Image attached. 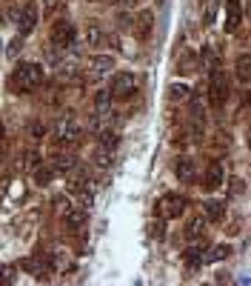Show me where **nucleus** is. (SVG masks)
I'll return each instance as SVG.
<instances>
[{
    "mask_svg": "<svg viewBox=\"0 0 251 286\" xmlns=\"http://www.w3.org/2000/svg\"><path fill=\"white\" fill-rule=\"evenodd\" d=\"M94 163L103 169H109L112 163H114V149H106V146H100V149L94 152Z\"/></svg>",
    "mask_w": 251,
    "mask_h": 286,
    "instance_id": "dca6fc26",
    "label": "nucleus"
},
{
    "mask_svg": "<svg viewBox=\"0 0 251 286\" xmlns=\"http://www.w3.org/2000/svg\"><path fill=\"white\" fill-rule=\"evenodd\" d=\"M71 169H74V157L71 155H54L51 172H71Z\"/></svg>",
    "mask_w": 251,
    "mask_h": 286,
    "instance_id": "2eb2a0df",
    "label": "nucleus"
},
{
    "mask_svg": "<svg viewBox=\"0 0 251 286\" xmlns=\"http://www.w3.org/2000/svg\"><path fill=\"white\" fill-rule=\"evenodd\" d=\"M237 78H240L243 83H249V54H243V57L237 60Z\"/></svg>",
    "mask_w": 251,
    "mask_h": 286,
    "instance_id": "393cba45",
    "label": "nucleus"
},
{
    "mask_svg": "<svg viewBox=\"0 0 251 286\" xmlns=\"http://www.w3.org/2000/svg\"><path fill=\"white\" fill-rule=\"evenodd\" d=\"M146 229H149V235L154 237V240H160V237H163V223H160V220H151Z\"/></svg>",
    "mask_w": 251,
    "mask_h": 286,
    "instance_id": "c756f323",
    "label": "nucleus"
},
{
    "mask_svg": "<svg viewBox=\"0 0 251 286\" xmlns=\"http://www.w3.org/2000/svg\"><path fill=\"white\" fill-rule=\"evenodd\" d=\"M0 135H3V126H0Z\"/></svg>",
    "mask_w": 251,
    "mask_h": 286,
    "instance_id": "f704fd0d",
    "label": "nucleus"
},
{
    "mask_svg": "<svg viewBox=\"0 0 251 286\" xmlns=\"http://www.w3.org/2000/svg\"><path fill=\"white\" fill-rule=\"evenodd\" d=\"M220 181H223V166L220 163H211L208 166V175H205V186L214 189V186H220Z\"/></svg>",
    "mask_w": 251,
    "mask_h": 286,
    "instance_id": "f3484780",
    "label": "nucleus"
},
{
    "mask_svg": "<svg viewBox=\"0 0 251 286\" xmlns=\"http://www.w3.org/2000/svg\"><path fill=\"white\" fill-rule=\"evenodd\" d=\"M134 83H137V78H134L132 72H120L114 75V80H112V98H132L134 95Z\"/></svg>",
    "mask_w": 251,
    "mask_h": 286,
    "instance_id": "20e7f679",
    "label": "nucleus"
},
{
    "mask_svg": "<svg viewBox=\"0 0 251 286\" xmlns=\"http://www.w3.org/2000/svg\"><path fill=\"white\" fill-rule=\"evenodd\" d=\"M37 83H43V66L40 63H20L12 75V80H9V86L17 92H29Z\"/></svg>",
    "mask_w": 251,
    "mask_h": 286,
    "instance_id": "f257e3e1",
    "label": "nucleus"
},
{
    "mask_svg": "<svg viewBox=\"0 0 251 286\" xmlns=\"http://www.w3.org/2000/svg\"><path fill=\"white\" fill-rule=\"evenodd\" d=\"M205 215L211 220H220L223 218V203L220 201H205Z\"/></svg>",
    "mask_w": 251,
    "mask_h": 286,
    "instance_id": "4be33fe9",
    "label": "nucleus"
},
{
    "mask_svg": "<svg viewBox=\"0 0 251 286\" xmlns=\"http://www.w3.org/2000/svg\"><path fill=\"white\" fill-rule=\"evenodd\" d=\"M112 92H97L94 98V109H97V118H112Z\"/></svg>",
    "mask_w": 251,
    "mask_h": 286,
    "instance_id": "f8f14e48",
    "label": "nucleus"
},
{
    "mask_svg": "<svg viewBox=\"0 0 251 286\" xmlns=\"http://www.w3.org/2000/svg\"><path fill=\"white\" fill-rule=\"evenodd\" d=\"M112 69H114V57H112V54H94V57L89 60V72H91L94 78L109 75Z\"/></svg>",
    "mask_w": 251,
    "mask_h": 286,
    "instance_id": "0eeeda50",
    "label": "nucleus"
},
{
    "mask_svg": "<svg viewBox=\"0 0 251 286\" xmlns=\"http://www.w3.org/2000/svg\"><path fill=\"white\" fill-rule=\"evenodd\" d=\"M106 43H109V46H114V49H120V37H117V34H106Z\"/></svg>",
    "mask_w": 251,
    "mask_h": 286,
    "instance_id": "473e14b6",
    "label": "nucleus"
},
{
    "mask_svg": "<svg viewBox=\"0 0 251 286\" xmlns=\"http://www.w3.org/2000/svg\"><path fill=\"white\" fill-rule=\"evenodd\" d=\"M20 46H23L20 40H12V43H9V49H6V54H9V57H12V54H17V52H20Z\"/></svg>",
    "mask_w": 251,
    "mask_h": 286,
    "instance_id": "2f4dec72",
    "label": "nucleus"
},
{
    "mask_svg": "<svg viewBox=\"0 0 251 286\" xmlns=\"http://www.w3.org/2000/svg\"><path fill=\"white\" fill-rule=\"evenodd\" d=\"M49 181H51V169H46V166H40V163H37V166H34V183L46 186Z\"/></svg>",
    "mask_w": 251,
    "mask_h": 286,
    "instance_id": "412c9836",
    "label": "nucleus"
},
{
    "mask_svg": "<svg viewBox=\"0 0 251 286\" xmlns=\"http://www.w3.org/2000/svg\"><path fill=\"white\" fill-rule=\"evenodd\" d=\"M100 146H106V149H117V132H100Z\"/></svg>",
    "mask_w": 251,
    "mask_h": 286,
    "instance_id": "cd10ccee",
    "label": "nucleus"
},
{
    "mask_svg": "<svg viewBox=\"0 0 251 286\" xmlns=\"http://www.w3.org/2000/svg\"><path fill=\"white\" fill-rule=\"evenodd\" d=\"M157 212H163L166 218H180L185 212V198L183 195H166L157 206Z\"/></svg>",
    "mask_w": 251,
    "mask_h": 286,
    "instance_id": "423d86ee",
    "label": "nucleus"
},
{
    "mask_svg": "<svg viewBox=\"0 0 251 286\" xmlns=\"http://www.w3.org/2000/svg\"><path fill=\"white\" fill-rule=\"evenodd\" d=\"M177 178L183 181V183H191L194 181V160H188V157H183V160H177Z\"/></svg>",
    "mask_w": 251,
    "mask_h": 286,
    "instance_id": "4468645a",
    "label": "nucleus"
},
{
    "mask_svg": "<svg viewBox=\"0 0 251 286\" xmlns=\"http://www.w3.org/2000/svg\"><path fill=\"white\" fill-rule=\"evenodd\" d=\"M226 6H228L226 32H237V26H240V20H243V6H240V0H226Z\"/></svg>",
    "mask_w": 251,
    "mask_h": 286,
    "instance_id": "1a4fd4ad",
    "label": "nucleus"
},
{
    "mask_svg": "<svg viewBox=\"0 0 251 286\" xmlns=\"http://www.w3.org/2000/svg\"><path fill=\"white\" fill-rule=\"evenodd\" d=\"M185 95H188V89H185L183 83H171V86H168V101L177 103V101H183Z\"/></svg>",
    "mask_w": 251,
    "mask_h": 286,
    "instance_id": "5701e85b",
    "label": "nucleus"
},
{
    "mask_svg": "<svg viewBox=\"0 0 251 286\" xmlns=\"http://www.w3.org/2000/svg\"><path fill=\"white\" fill-rule=\"evenodd\" d=\"M208 95H211V103L223 106L226 98H228V83H226V75L223 72H211V80H208Z\"/></svg>",
    "mask_w": 251,
    "mask_h": 286,
    "instance_id": "39448f33",
    "label": "nucleus"
},
{
    "mask_svg": "<svg viewBox=\"0 0 251 286\" xmlns=\"http://www.w3.org/2000/svg\"><path fill=\"white\" fill-rule=\"evenodd\" d=\"M228 255H231V246L220 243V246H217V249H214L211 255H203V260H214V258H217V260H223V258H228Z\"/></svg>",
    "mask_w": 251,
    "mask_h": 286,
    "instance_id": "a878e982",
    "label": "nucleus"
},
{
    "mask_svg": "<svg viewBox=\"0 0 251 286\" xmlns=\"http://www.w3.org/2000/svg\"><path fill=\"white\" fill-rule=\"evenodd\" d=\"M86 43H89L91 49H97V46L106 43V32H103V26L97 23V20H91V23L86 26Z\"/></svg>",
    "mask_w": 251,
    "mask_h": 286,
    "instance_id": "9d476101",
    "label": "nucleus"
},
{
    "mask_svg": "<svg viewBox=\"0 0 251 286\" xmlns=\"http://www.w3.org/2000/svg\"><path fill=\"white\" fill-rule=\"evenodd\" d=\"M46 3H49V6H51V3H54V0H46Z\"/></svg>",
    "mask_w": 251,
    "mask_h": 286,
    "instance_id": "72a5a7b5",
    "label": "nucleus"
},
{
    "mask_svg": "<svg viewBox=\"0 0 251 286\" xmlns=\"http://www.w3.org/2000/svg\"><path fill=\"white\" fill-rule=\"evenodd\" d=\"M185 263H188V266H200L203 263V243L191 246V249H185Z\"/></svg>",
    "mask_w": 251,
    "mask_h": 286,
    "instance_id": "a211bd4d",
    "label": "nucleus"
},
{
    "mask_svg": "<svg viewBox=\"0 0 251 286\" xmlns=\"http://www.w3.org/2000/svg\"><path fill=\"white\" fill-rule=\"evenodd\" d=\"M77 206H80V209H91V206H94V183H91V181L77 189Z\"/></svg>",
    "mask_w": 251,
    "mask_h": 286,
    "instance_id": "ddd939ff",
    "label": "nucleus"
},
{
    "mask_svg": "<svg viewBox=\"0 0 251 286\" xmlns=\"http://www.w3.org/2000/svg\"><path fill=\"white\" fill-rule=\"evenodd\" d=\"M214 20H217V0H208V6H205V12H203V23L211 26Z\"/></svg>",
    "mask_w": 251,
    "mask_h": 286,
    "instance_id": "b1692460",
    "label": "nucleus"
},
{
    "mask_svg": "<svg viewBox=\"0 0 251 286\" xmlns=\"http://www.w3.org/2000/svg\"><path fill=\"white\" fill-rule=\"evenodd\" d=\"M74 26L68 23V20H57L54 26H51V43L57 46V49H68V46H74Z\"/></svg>",
    "mask_w": 251,
    "mask_h": 286,
    "instance_id": "7ed1b4c3",
    "label": "nucleus"
},
{
    "mask_svg": "<svg viewBox=\"0 0 251 286\" xmlns=\"http://www.w3.org/2000/svg\"><path fill=\"white\" fill-rule=\"evenodd\" d=\"M137 23H140V37H149L151 34V23H154V15H151V12H143V15L137 17Z\"/></svg>",
    "mask_w": 251,
    "mask_h": 286,
    "instance_id": "6ab92c4d",
    "label": "nucleus"
},
{
    "mask_svg": "<svg viewBox=\"0 0 251 286\" xmlns=\"http://www.w3.org/2000/svg\"><path fill=\"white\" fill-rule=\"evenodd\" d=\"M63 220H66L68 229H80L86 223V209H80V206H68L66 212H63Z\"/></svg>",
    "mask_w": 251,
    "mask_h": 286,
    "instance_id": "9b49d317",
    "label": "nucleus"
},
{
    "mask_svg": "<svg viewBox=\"0 0 251 286\" xmlns=\"http://www.w3.org/2000/svg\"><path fill=\"white\" fill-rule=\"evenodd\" d=\"M80 135H83V129H80V123L71 118V115L60 118V120H57V126H54V137H57V140H63V143H77Z\"/></svg>",
    "mask_w": 251,
    "mask_h": 286,
    "instance_id": "f03ea898",
    "label": "nucleus"
},
{
    "mask_svg": "<svg viewBox=\"0 0 251 286\" xmlns=\"http://www.w3.org/2000/svg\"><path fill=\"white\" fill-rule=\"evenodd\" d=\"M246 192V181H234V186H231V195H243Z\"/></svg>",
    "mask_w": 251,
    "mask_h": 286,
    "instance_id": "7c9ffc66",
    "label": "nucleus"
},
{
    "mask_svg": "<svg viewBox=\"0 0 251 286\" xmlns=\"http://www.w3.org/2000/svg\"><path fill=\"white\" fill-rule=\"evenodd\" d=\"M203 226H205V220H203V218H191V220H188V226H185V235H188V237H200L203 235Z\"/></svg>",
    "mask_w": 251,
    "mask_h": 286,
    "instance_id": "aec40b11",
    "label": "nucleus"
},
{
    "mask_svg": "<svg viewBox=\"0 0 251 286\" xmlns=\"http://www.w3.org/2000/svg\"><path fill=\"white\" fill-rule=\"evenodd\" d=\"M60 75L63 78H74L77 75V60H63L60 63Z\"/></svg>",
    "mask_w": 251,
    "mask_h": 286,
    "instance_id": "c85d7f7f",
    "label": "nucleus"
},
{
    "mask_svg": "<svg viewBox=\"0 0 251 286\" xmlns=\"http://www.w3.org/2000/svg\"><path fill=\"white\" fill-rule=\"evenodd\" d=\"M15 275H17L15 266L3 263V266H0V284H15Z\"/></svg>",
    "mask_w": 251,
    "mask_h": 286,
    "instance_id": "bb28decb",
    "label": "nucleus"
},
{
    "mask_svg": "<svg viewBox=\"0 0 251 286\" xmlns=\"http://www.w3.org/2000/svg\"><path fill=\"white\" fill-rule=\"evenodd\" d=\"M34 26H37V9H34V6H23V12H20V17H17V29H20V34L34 32Z\"/></svg>",
    "mask_w": 251,
    "mask_h": 286,
    "instance_id": "6e6552de",
    "label": "nucleus"
}]
</instances>
